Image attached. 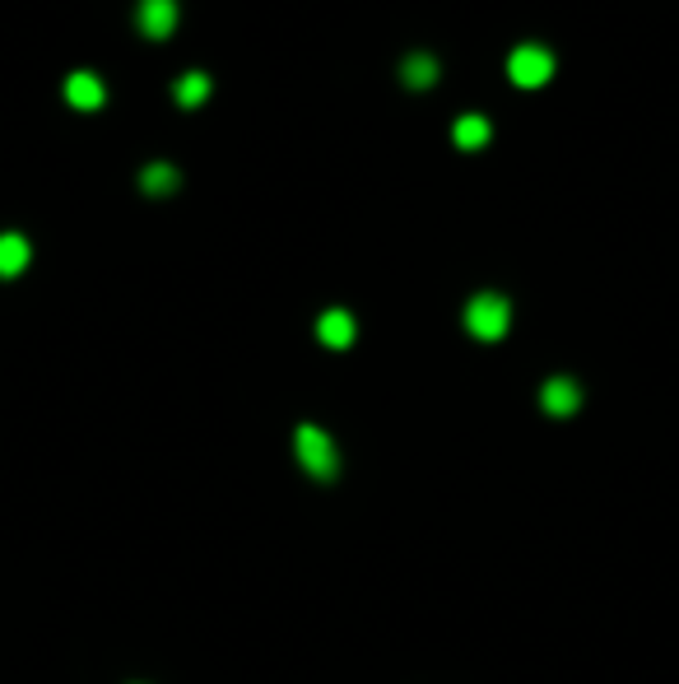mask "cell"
Returning <instances> with one entry per match:
<instances>
[{
	"label": "cell",
	"instance_id": "7",
	"mask_svg": "<svg viewBox=\"0 0 679 684\" xmlns=\"http://www.w3.org/2000/svg\"><path fill=\"white\" fill-rule=\"evenodd\" d=\"M539 406L563 419V415H572V410L582 406V387L572 377H549L545 387H539Z\"/></svg>",
	"mask_w": 679,
	"mask_h": 684
},
{
	"label": "cell",
	"instance_id": "12",
	"mask_svg": "<svg viewBox=\"0 0 679 684\" xmlns=\"http://www.w3.org/2000/svg\"><path fill=\"white\" fill-rule=\"evenodd\" d=\"M141 191H145V196H168V191H178V168H172V164H149L141 172Z\"/></svg>",
	"mask_w": 679,
	"mask_h": 684
},
{
	"label": "cell",
	"instance_id": "8",
	"mask_svg": "<svg viewBox=\"0 0 679 684\" xmlns=\"http://www.w3.org/2000/svg\"><path fill=\"white\" fill-rule=\"evenodd\" d=\"M489 117H480V112H470V117H457V127H451V140H457V149H484L489 145Z\"/></svg>",
	"mask_w": 679,
	"mask_h": 684
},
{
	"label": "cell",
	"instance_id": "2",
	"mask_svg": "<svg viewBox=\"0 0 679 684\" xmlns=\"http://www.w3.org/2000/svg\"><path fill=\"white\" fill-rule=\"evenodd\" d=\"M299 461H303V470L312 480H336L340 456H336V443H330L326 429H317V424L299 429Z\"/></svg>",
	"mask_w": 679,
	"mask_h": 684
},
{
	"label": "cell",
	"instance_id": "4",
	"mask_svg": "<svg viewBox=\"0 0 679 684\" xmlns=\"http://www.w3.org/2000/svg\"><path fill=\"white\" fill-rule=\"evenodd\" d=\"M135 28H141L145 38H168V33L178 28V0H141V5H135Z\"/></svg>",
	"mask_w": 679,
	"mask_h": 684
},
{
	"label": "cell",
	"instance_id": "1",
	"mask_svg": "<svg viewBox=\"0 0 679 684\" xmlns=\"http://www.w3.org/2000/svg\"><path fill=\"white\" fill-rule=\"evenodd\" d=\"M512 322V303L502 293H475L465 303V331L475 340H502Z\"/></svg>",
	"mask_w": 679,
	"mask_h": 684
},
{
	"label": "cell",
	"instance_id": "11",
	"mask_svg": "<svg viewBox=\"0 0 679 684\" xmlns=\"http://www.w3.org/2000/svg\"><path fill=\"white\" fill-rule=\"evenodd\" d=\"M210 75H201V70H191V75H182L178 84H172V98H178V108H201L205 98H210Z\"/></svg>",
	"mask_w": 679,
	"mask_h": 684
},
{
	"label": "cell",
	"instance_id": "6",
	"mask_svg": "<svg viewBox=\"0 0 679 684\" xmlns=\"http://www.w3.org/2000/svg\"><path fill=\"white\" fill-rule=\"evenodd\" d=\"M354 317L344 308H330V312H322L317 317V340L326 345V349H350L354 345Z\"/></svg>",
	"mask_w": 679,
	"mask_h": 684
},
{
	"label": "cell",
	"instance_id": "5",
	"mask_svg": "<svg viewBox=\"0 0 679 684\" xmlns=\"http://www.w3.org/2000/svg\"><path fill=\"white\" fill-rule=\"evenodd\" d=\"M65 103H71L75 112H98L102 103H108V89H102V80L89 75V70H75V75L65 80Z\"/></svg>",
	"mask_w": 679,
	"mask_h": 684
},
{
	"label": "cell",
	"instance_id": "10",
	"mask_svg": "<svg viewBox=\"0 0 679 684\" xmlns=\"http://www.w3.org/2000/svg\"><path fill=\"white\" fill-rule=\"evenodd\" d=\"M400 80H405V89H433V84H438V61H433L428 51H414V57H405V65H400Z\"/></svg>",
	"mask_w": 679,
	"mask_h": 684
},
{
	"label": "cell",
	"instance_id": "9",
	"mask_svg": "<svg viewBox=\"0 0 679 684\" xmlns=\"http://www.w3.org/2000/svg\"><path fill=\"white\" fill-rule=\"evenodd\" d=\"M28 256H33L28 238H20V233H0V279H14V275H24Z\"/></svg>",
	"mask_w": 679,
	"mask_h": 684
},
{
	"label": "cell",
	"instance_id": "3",
	"mask_svg": "<svg viewBox=\"0 0 679 684\" xmlns=\"http://www.w3.org/2000/svg\"><path fill=\"white\" fill-rule=\"evenodd\" d=\"M508 75H512L517 89H539V84L554 80V57H549L545 47L526 43V47H517L512 57H508Z\"/></svg>",
	"mask_w": 679,
	"mask_h": 684
}]
</instances>
